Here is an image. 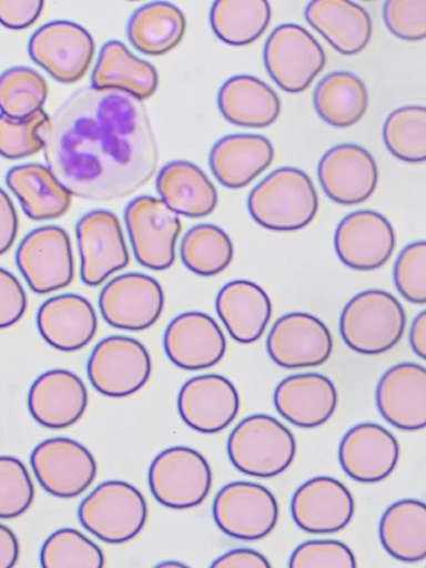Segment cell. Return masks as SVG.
<instances>
[{
  "label": "cell",
  "mask_w": 426,
  "mask_h": 568,
  "mask_svg": "<svg viewBox=\"0 0 426 568\" xmlns=\"http://www.w3.org/2000/svg\"><path fill=\"white\" fill-rule=\"evenodd\" d=\"M44 156L73 196L93 202L133 195L154 178L160 163L142 102L124 91L93 87L59 110Z\"/></svg>",
  "instance_id": "6da1fadb"
},
{
  "label": "cell",
  "mask_w": 426,
  "mask_h": 568,
  "mask_svg": "<svg viewBox=\"0 0 426 568\" xmlns=\"http://www.w3.org/2000/svg\"><path fill=\"white\" fill-rule=\"evenodd\" d=\"M253 219L263 227L290 232L306 227L318 211V196L302 170L282 168L254 187L248 199Z\"/></svg>",
  "instance_id": "7a4b0ae2"
},
{
  "label": "cell",
  "mask_w": 426,
  "mask_h": 568,
  "mask_svg": "<svg viewBox=\"0 0 426 568\" xmlns=\"http://www.w3.org/2000/svg\"><path fill=\"white\" fill-rule=\"evenodd\" d=\"M297 443L292 432L268 415L242 420L230 435L227 455L244 475L268 479L282 475L293 464Z\"/></svg>",
  "instance_id": "3957f363"
},
{
  "label": "cell",
  "mask_w": 426,
  "mask_h": 568,
  "mask_svg": "<svg viewBox=\"0 0 426 568\" xmlns=\"http://www.w3.org/2000/svg\"><path fill=\"white\" fill-rule=\"evenodd\" d=\"M406 327L403 305L392 294L366 291L355 296L341 318L346 345L362 355H382L396 347Z\"/></svg>",
  "instance_id": "277c9868"
},
{
  "label": "cell",
  "mask_w": 426,
  "mask_h": 568,
  "mask_svg": "<svg viewBox=\"0 0 426 568\" xmlns=\"http://www.w3.org/2000/svg\"><path fill=\"white\" fill-rule=\"evenodd\" d=\"M81 526L110 545H123L144 530L149 519L148 501L135 487L124 481H106L80 505Z\"/></svg>",
  "instance_id": "5b68a950"
},
{
  "label": "cell",
  "mask_w": 426,
  "mask_h": 568,
  "mask_svg": "<svg viewBox=\"0 0 426 568\" xmlns=\"http://www.w3.org/2000/svg\"><path fill=\"white\" fill-rule=\"evenodd\" d=\"M154 498L170 509H192L203 504L213 486L209 460L196 449L176 446L162 452L150 468Z\"/></svg>",
  "instance_id": "8992f818"
},
{
  "label": "cell",
  "mask_w": 426,
  "mask_h": 568,
  "mask_svg": "<svg viewBox=\"0 0 426 568\" xmlns=\"http://www.w3.org/2000/svg\"><path fill=\"white\" fill-rule=\"evenodd\" d=\"M87 372L90 384L101 395L126 398L149 384L153 361L149 349L139 341L112 336L94 347Z\"/></svg>",
  "instance_id": "52a82bcc"
},
{
  "label": "cell",
  "mask_w": 426,
  "mask_h": 568,
  "mask_svg": "<svg viewBox=\"0 0 426 568\" xmlns=\"http://www.w3.org/2000/svg\"><path fill=\"white\" fill-rule=\"evenodd\" d=\"M264 64L271 79L284 91H306L326 64L320 42L303 27H277L266 40Z\"/></svg>",
  "instance_id": "ba28073f"
},
{
  "label": "cell",
  "mask_w": 426,
  "mask_h": 568,
  "mask_svg": "<svg viewBox=\"0 0 426 568\" xmlns=\"http://www.w3.org/2000/svg\"><path fill=\"white\" fill-rule=\"evenodd\" d=\"M216 526L226 536L256 541L266 538L278 520V504L264 486L239 481L223 487L213 505Z\"/></svg>",
  "instance_id": "9c48e42d"
},
{
  "label": "cell",
  "mask_w": 426,
  "mask_h": 568,
  "mask_svg": "<svg viewBox=\"0 0 426 568\" xmlns=\"http://www.w3.org/2000/svg\"><path fill=\"white\" fill-rule=\"evenodd\" d=\"M31 466L42 489L61 499L82 495L97 480V458L69 438L44 440L31 454Z\"/></svg>",
  "instance_id": "30bf717a"
},
{
  "label": "cell",
  "mask_w": 426,
  "mask_h": 568,
  "mask_svg": "<svg viewBox=\"0 0 426 568\" xmlns=\"http://www.w3.org/2000/svg\"><path fill=\"white\" fill-rule=\"evenodd\" d=\"M125 223L141 265L164 271L174 264L182 224L163 201L150 196L132 201L125 210Z\"/></svg>",
  "instance_id": "8fae6325"
},
{
  "label": "cell",
  "mask_w": 426,
  "mask_h": 568,
  "mask_svg": "<svg viewBox=\"0 0 426 568\" xmlns=\"http://www.w3.org/2000/svg\"><path fill=\"white\" fill-rule=\"evenodd\" d=\"M17 263L37 294H51L69 287L74 277V260L68 232L59 226H43L30 232L18 250Z\"/></svg>",
  "instance_id": "7c38bea8"
},
{
  "label": "cell",
  "mask_w": 426,
  "mask_h": 568,
  "mask_svg": "<svg viewBox=\"0 0 426 568\" xmlns=\"http://www.w3.org/2000/svg\"><path fill=\"white\" fill-rule=\"evenodd\" d=\"M32 61L62 83L79 82L94 57V41L81 26L54 21L38 29L30 39Z\"/></svg>",
  "instance_id": "4fadbf2b"
},
{
  "label": "cell",
  "mask_w": 426,
  "mask_h": 568,
  "mask_svg": "<svg viewBox=\"0 0 426 568\" xmlns=\"http://www.w3.org/2000/svg\"><path fill=\"white\" fill-rule=\"evenodd\" d=\"M165 297L161 284L152 276L129 273L112 280L100 297L105 321L115 328L142 331L162 316Z\"/></svg>",
  "instance_id": "5bb4252c"
},
{
  "label": "cell",
  "mask_w": 426,
  "mask_h": 568,
  "mask_svg": "<svg viewBox=\"0 0 426 568\" xmlns=\"http://www.w3.org/2000/svg\"><path fill=\"white\" fill-rule=\"evenodd\" d=\"M81 255V278L90 287L100 286L110 275L130 262L118 216L109 211H93L77 225Z\"/></svg>",
  "instance_id": "9a60e30c"
},
{
  "label": "cell",
  "mask_w": 426,
  "mask_h": 568,
  "mask_svg": "<svg viewBox=\"0 0 426 568\" xmlns=\"http://www.w3.org/2000/svg\"><path fill=\"white\" fill-rule=\"evenodd\" d=\"M178 409L189 428L203 435H216L239 416L241 397L225 376L200 375L182 387Z\"/></svg>",
  "instance_id": "2e32d148"
},
{
  "label": "cell",
  "mask_w": 426,
  "mask_h": 568,
  "mask_svg": "<svg viewBox=\"0 0 426 568\" xmlns=\"http://www.w3.org/2000/svg\"><path fill=\"white\" fill-rule=\"evenodd\" d=\"M271 359L284 368L313 367L333 354L334 339L327 326L307 313H291L273 325L267 337Z\"/></svg>",
  "instance_id": "e0dca14e"
},
{
  "label": "cell",
  "mask_w": 426,
  "mask_h": 568,
  "mask_svg": "<svg viewBox=\"0 0 426 568\" xmlns=\"http://www.w3.org/2000/svg\"><path fill=\"white\" fill-rule=\"evenodd\" d=\"M335 247L348 267L374 271L390 260L396 247V234L383 214L358 211L346 216L338 225Z\"/></svg>",
  "instance_id": "ac0fdd59"
},
{
  "label": "cell",
  "mask_w": 426,
  "mask_h": 568,
  "mask_svg": "<svg viewBox=\"0 0 426 568\" xmlns=\"http://www.w3.org/2000/svg\"><path fill=\"white\" fill-rule=\"evenodd\" d=\"M292 515L295 524L307 534L333 535L352 523L355 499L337 479L317 477L296 491L292 500Z\"/></svg>",
  "instance_id": "d6986e66"
},
{
  "label": "cell",
  "mask_w": 426,
  "mask_h": 568,
  "mask_svg": "<svg viewBox=\"0 0 426 568\" xmlns=\"http://www.w3.org/2000/svg\"><path fill=\"white\" fill-rule=\"evenodd\" d=\"M226 347L220 325L201 312L176 316L164 335L169 359L184 371H203L217 365L224 358Z\"/></svg>",
  "instance_id": "ffe728a7"
},
{
  "label": "cell",
  "mask_w": 426,
  "mask_h": 568,
  "mask_svg": "<svg viewBox=\"0 0 426 568\" xmlns=\"http://www.w3.org/2000/svg\"><path fill=\"white\" fill-rule=\"evenodd\" d=\"M400 458L396 437L384 426L363 423L354 426L339 447L346 475L361 484H377L389 478Z\"/></svg>",
  "instance_id": "44dd1931"
},
{
  "label": "cell",
  "mask_w": 426,
  "mask_h": 568,
  "mask_svg": "<svg viewBox=\"0 0 426 568\" xmlns=\"http://www.w3.org/2000/svg\"><path fill=\"white\" fill-rule=\"evenodd\" d=\"M88 389L81 378L67 369L41 374L31 386L28 406L31 416L45 429L64 430L85 414Z\"/></svg>",
  "instance_id": "7402d4cb"
},
{
  "label": "cell",
  "mask_w": 426,
  "mask_h": 568,
  "mask_svg": "<svg viewBox=\"0 0 426 568\" xmlns=\"http://www.w3.org/2000/svg\"><path fill=\"white\" fill-rule=\"evenodd\" d=\"M318 179L331 200L342 205H357L374 194L378 171L366 150L345 144L329 150L322 158Z\"/></svg>",
  "instance_id": "603a6c76"
},
{
  "label": "cell",
  "mask_w": 426,
  "mask_h": 568,
  "mask_svg": "<svg viewBox=\"0 0 426 568\" xmlns=\"http://www.w3.org/2000/svg\"><path fill=\"white\" fill-rule=\"evenodd\" d=\"M376 405L396 429L423 430L426 425L425 367L400 363L387 371L376 388Z\"/></svg>",
  "instance_id": "cb8c5ba5"
},
{
  "label": "cell",
  "mask_w": 426,
  "mask_h": 568,
  "mask_svg": "<svg viewBox=\"0 0 426 568\" xmlns=\"http://www.w3.org/2000/svg\"><path fill=\"white\" fill-rule=\"evenodd\" d=\"M277 413L302 429H315L335 414L337 388L318 373L295 374L284 378L274 392Z\"/></svg>",
  "instance_id": "d4e9b609"
},
{
  "label": "cell",
  "mask_w": 426,
  "mask_h": 568,
  "mask_svg": "<svg viewBox=\"0 0 426 568\" xmlns=\"http://www.w3.org/2000/svg\"><path fill=\"white\" fill-rule=\"evenodd\" d=\"M37 324L43 341L64 353L83 349L99 331L97 312L79 295H62L44 302Z\"/></svg>",
  "instance_id": "484cf974"
},
{
  "label": "cell",
  "mask_w": 426,
  "mask_h": 568,
  "mask_svg": "<svg viewBox=\"0 0 426 568\" xmlns=\"http://www.w3.org/2000/svg\"><path fill=\"white\" fill-rule=\"evenodd\" d=\"M305 18L343 55L362 53L373 36V22L353 0H311Z\"/></svg>",
  "instance_id": "4316f807"
},
{
  "label": "cell",
  "mask_w": 426,
  "mask_h": 568,
  "mask_svg": "<svg viewBox=\"0 0 426 568\" xmlns=\"http://www.w3.org/2000/svg\"><path fill=\"white\" fill-rule=\"evenodd\" d=\"M216 311L230 336L236 343L250 345L264 335L272 317V303L258 284L236 280L219 293Z\"/></svg>",
  "instance_id": "83f0119b"
},
{
  "label": "cell",
  "mask_w": 426,
  "mask_h": 568,
  "mask_svg": "<svg viewBox=\"0 0 426 568\" xmlns=\"http://www.w3.org/2000/svg\"><path fill=\"white\" fill-rule=\"evenodd\" d=\"M274 154L272 142L263 135L231 134L216 142L210 165L221 184L241 189L270 168Z\"/></svg>",
  "instance_id": "f1b7e54d"
},
{
  "label": "cell",
  "mask_w": 426,
  "mask_h": 568,
  "mask_svg": "<svg viewBox=\"0 0 426 568\" xmlns=\"http://www.w3.org/2000/svg\"><path fill=\"white\" fill-rule=\"evenodd\" d=\"M217 104L230 123L243 128L271 126L281 113L277 93L252 75L229 79L219 91Z\"/></svg>",
  "instance_id": "f546056e"
},
{
  "label": "cell",
  "mask_w": 426,
  "mask_h": 568,
  "mask_svg": "<svg viewBox=\"0 0 426 568\" xmlns=\"http://www.w3.org/2000/svg\"><path fill=\"white\" fill-rule=\"evenodd\" d=\"M158 191L173 212L191 219L209 216L219 203L215 185L191 162L175 161L165 165L158 178Z\"/></svg>",
  "instance_id": "4dcf8cb0"
},
{
  "label": "cell",
  "mask_w": 426,
  "mask_h": 568,
  "mask_svg": "<svg viewBox=\"0 0 426 568\" xmlns=\"http://www.w3.org/2000/svg\"><path fill=\"white\" fill-rule=\"evenodd\" d=\"M7 183L19 199L24 213L34 221L55 220L68 213L72 194L50 168L24 164L13 168Z\"/></svg>",
  "instance_id": "1f68e13d"
},
{
  "label": "cell",
  "mask_w": 426,
  "mask_h": 568,
  "mask_svg": "<svg viewBox=\"0 0 426 568\" xmlns=\"http://www.w3.org/2000/svg\"><path fill=\"white\" fill-rule=\"evenodd\" d=\"M91 81L93 88L124 91L142 102L156 92L160 78L152 64L135 58L122 42L113 40L104 44Z\"/></svg>",
  "instance_id": "d6a6232c"
},
{
  "label": "cell",
  "mask_w": 426,
  "mask_h": 568,
  "mask_svg": "<svg viewBox=\"0 0 426 568\" xmlns=\"http://www.w3.org/2000/svg\"><path fill=\"white\" fill-rule=\"evenodd\" d=\"M186 30L182 11L169 2H153L136 10L128 24V37L142 54L162 57L175 49Z\"/></svg>",
  "instance_id": "836d02e7"
},
{
  "label": "cell",
  "mask_w": 426,
  "mask_h": 568,
  "mask_svg": "<svg viewBox=\"0 0 426 568\" xmlns=\"http://www.w3.org/2000/svg\"><path fill=\"white\" fill-rule=\"evenodd\" d=\"M381 540L397 560L414 564L426 557V507L423 501L404 499L392 505L381 523Z\"/></svg>",
  "instance_id": "e575fe53"
},
{
  "label": "cell",
  "mask_w": 426,
  "mask_h": 568,
  "mask_svg": "<svg viewBox=\"0 0 426 568\" xmlns=\"http://www.w3.org/2000/svg\"><path fill=\"white\" fill-rule=\"evenodd\" d=\"M314 106L327 124L351 128L364 118L368 108V92L357 75L345 71L333 72L317 84Z\"/></svg>",
  "instance_id": "d590c367"
},
{
  "label": "cell",
  "mask_w": 426,
  "mask_h": 568,
  "mask_svg": "<svg viewBox=\"0 0 426 568\" xmlns=\"http://www.w3.org/2000/svg\"><path fill=\"white\" fill-rule=\"evenodd\" d=\"M272 20L268 0H215L211 26L216 37L234 47L257 41Z\"/></svg>",
  "instance_id": "8d00e7d4"
},
{
  "label": "cell",
  "mask_w": 426,
  "mask_h": 568,
  "mask_svg": "<svg viewBox=\"0 0 426 568\" xmlns=\"http://www.w3.org/2000/svg\"><path fill=\"white\" fill-rule=\"evenodd\" d=\"M233 255L230 236L213 224H201L189 230L181 245L183 264L202 276H214L225 271Z\"/></svg>",
  "instance_id": "74e56055"
},
{
  "label": "cell",
  "mask_w": 426,
  "mask_h": 568,
  "mask_svg": "<svg viewBox=\"0 0 426 568\" xmlns=\"http://www.w3.org/2000/svg\"><path fill=\"white\" fill-rule=\"evenodd\" d=\"M49 98V84L33 69L17 67L0 75V112L16 119H28L42 111Z\"/></svg>",
  "instance_id": "f35d334b"
},
{
  "label": "cell",
  "mask_w": 426,
  "mask_h": 568,
  "mask_svg": "<svg viewBox=\"0 0 426 568\" xmlns=\"http://www.w3.org/2000/svg\"><path fill=\"white\" fill-rule=\"evenodd\" d=\"M388 151L398 160L419 164L426 160V110L406 106L396 110L384 126Z\"/></svg>",
  "instance_id": "ab89813d"
},
{
  "label": "cell",
  "mask_w": 426,
  "mask_h": 568,
  "mask_svg": "<svg viewBox=\"0 0 426 568\" xmlns=\"http://www.w3.org/2000/svg\"><path fill=\"white\" fill-rule=\"evenodd\" d=\"M40 561L44 568H101L106 562L97 544L69 528L58 530L44 541Z\"/></svg>",
  "instance_id": "60d3db41"
},
{
  "label": "cell",
  "mask_w": 426,
  "mask_h": 568,
  "mask_svg": "<svg viewBox=\"0 0 426 568\" xmlns=\"http://www.w3.org/2000/svg\"><path fill=\"white\" fill-rule=\"evenodd\" d=\"M51 128L52 119L43 110L23 120L0 114V155L20 160L40 153Z\"/></svg>",
  "instance_id": "b9f144b4"
},
{
  "label": "cell",
  "mask_w": 426,
  "mask_h": 568,
  "mask_svg": "<svg viewBox=\"0 0 426 568\" xmlns=\"http://www.w3.org/2000/svg\"><path fill=\"white\" fill-rule=\"evenodd\" d=\"M36 488L27 466L12 456H0V519H14L27 513Z\"/></svg>",
  "instance_id": "7bdbcfd3"
},
{
  "label": "cell",
  "mask_w": 426,
  "mask_h": 568,
  "mask_svg": "<svg viewBox=\"0 0 426 568\" xmlns=\"http://www.w3.org/2000/svg\"><path fill=\"white\" fill-rule=\"evenodd\" d=\"M396 287L413 304L426 303V244L416 242L399 255L394 272Z\"/></svg>",
  "instance_id": "ee69618b"
},
{
  "label": "cell",
  "mask_w": 426,
  "mask_h": 568,
  "mask_svg": "<svg viewBox=\"0 0 426 568\" xmlns=\"http://www.w3.org/2000/svg\"><path fill=\"white\" fill-rule=\"evenodd\" d=\"M292 568H355L354 552L337 540H312L301 545L293 554Z\"/></svg>",
  "instance_id": "f6af8a7d"
},
{
  "label": "cell",
  "mask_w": 426,
  "mask_h": 568,
  "mask_svg": "<svg viewBox=\"0 0 426 568\" xmlns=\"http://www.w3.org/2000/svg\"><path fill=\"white\" fill-rule=\"evenodd\" d=\"M384 19L389 31L406 41L426 37V0H387Z\"/></svg>",
  "instance_id": "bcb514c9"
},
{
  "label": "cell",
  "mask_w": 426,
  "mask_h": 568,
  "mask_svg": "<svg viewBox=\"0 0 426 568\" xmlns=\"http://www.w3.org/2000/svg\"><path fill=\"white\" fill-rule=\"evenodd\" d=\"M28 308V300L20 281L0 267V329L21 321Z\"/></svg>",
  "instance_id": "7dc6e473"
},
{
  "label": "cell",
  "mask_w": 426,
  "mask_h": 568,
  "mask_svg": "<svg viewBox=\"0 0 426 568\" xmlns=\"http://www.w3.org/2000/svg\"><path fill=\"white\" fill-rule=\"evenodd\" d=\"M44 0H0V24L11 30L33 26L42 14Z\"/></svg>",
  "instance_id": "c3c4849f"
},
{
  "label": "cell",
  "mask_w": 426,
  "mask_h": 568,
  "mask_svg": "<svg viewBox=\"0 0 426 568\" xmlns=\"http://www.w3.org/2000/svg\"><path fill=\"white\" fill-rule=\"evenodd\" d=\"M19 216L10 196L0 189V256L7 254L17 240Z\"/></svg>",
  "instance_id": "681fc988"
},
{
  "label": "cell",
  "mask_w": 426,
  "mask_h": 568,
  "mask_svg": "<svg viewBox=\"0 0 426 568\" xmlns=\"http://www.w3.org/2000/svg\"><path fill=\"white\" fill-rule=\"evenodd\" d=\"M213 568H270L271 564L267 558L254 549H234L219 559H216Z\"/></svg>",
  "instance_id": "f907efd6"
},
{
  "label": "cell",
  "mask_w": 426,
  "mask_h": 568,
  "mask_svg": "<svg viewBox=\"0 0 426 568\" xmlns=\"http://www.w3.org/2000/svg\"><path fill=\"white\" fill-rule=\"evenodd\" d=\"M21 546L17 535L0 525V568H12L20 559Z\"/></svg>",
  "instance_id": "816d5d0a"
},
{
  "label": "cell",
  "mask_w": 426,
  "mask_h": 568,
  "mask_svg": "<svg viewBox=\"0 0 426 568\" xmlns=\"http://www.w3.org/2000/svg\"><path fill=\"white\" fill-rule=\"evenodd\" d=\"M410 347L422 359L426 358V313L422 312L412 324L409 334Z\"/></svg>",
  "instance_id": "f5cc1de1"
},
{
  "label": "cell",
  "mask_w": 426,
  "mask_h": 568,
  "mask_svg": "<svg viewBox=\"0 0 426 568\" xmlns=\"http://www.w3.org/2000/svg\"><path fill=\"white\" fill-rule=\"evenodd\" d=\"M160 566H162V567H170V566L183 567L184 565H181V564H178V562H164V564H162Z\"/></svg>",
  "instance_id": "db71d44e"
},
{
  "label": "cell",
  "mask_w": 426,
  "mask_h": 568,
  "mask_svg": "<svg viewBox=\"0 0 426 568\" xmlns=\"http://www.w3.org/2000/svg\"><path fill=\"white\" fill-rule=\"evenodd\" d=\"M364 2H373V0H364Z\"/></svg>",
  "instance_id": "11a10c76"
}]
</instances>
